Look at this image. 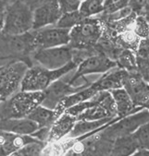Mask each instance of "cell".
I'll use <instances>...</instances> for the list:
<instances>
[{
  "label": "cell",
  "instance_id": "cell-17",
  "mask_svg": "<svg viewBox=\"0 0 149 156\" xmlns=\"http://www.w3.org/2000/svg\"><path fill=\"white\" fill-rule=\"evenodd\" d=\"M109 91L115 102L118 116L123 117L125 115H128L130 114H133L144 108V107L134 105L132 98L129 95V93L126 91V90L123 87L111 90Z\"/></svg>",
  "mask_w": 149,
  "mask_h": 156
},
{
  "label": "cell",
  "instance_id": "cell-29",
  "mask_svg": "<svg viewBox=\"0 0 149 156\" xmlns=\"http://www.w3.org/2000/svg\"><path fill=\"white\" fill-rule=\"evenodd\" d=\"M10 2H9L8 0H0V33L3 29V25H4V20H5V17H6V13H7V9L8 6Z\"/></svg>",
  "mask_w": 149,
  "mask_h": 156
},
{
  "label": "cell",
  "instance_id": "cell-12",
  "mask_svg": "<svg viewBox=\"0 0 149 156\" xmlns=\"http://www.w3.org/2000/svg\"><path fill=\"white\" fill-rule=\"evenodd\" d=\"M62 12L59 8L57 0H49L34 9V24L33 30L55 25Z\"/></svg>",
  "mask_w": 149,
  "mask_h": 156
},
{
  "label": "cell",
  "instance_id": "cell-20",
  "mask_svg": "<svg viewBox=\"0 0 149 156\" xmlns=\"http://www.w3.org/2000/svg\"><path fill=\"white\" fill-rule=\"evenodd\" d=\"M115 62L117 67L122 69L129 73L137 72V66H136V56L133 50L130 49H123L118 54Z\"/></svg>",
  "mask_w": 149,
  "mask_h": 156
},
{
  "label": "cell",
  "instance_id": "cell-19",
  "mask_svg": "<svg viewBox=\"0 0 149 156\" xmlns=\"http://www.w3.org/2000/svg\"><path fill=\"white\" fill-rule=\"evenodd\" d=\"M138 149L132 134L120 136L114 140L111 155H133Z\"/></svg>",
  "mask_w": 149,
  "mask_h": 156
},
{
  "label": "cell",
  "instance_id": "cell-16",
  "mask_svg": "<svg viewBox=\"0 0 149 156\" xmlns=\"http://www.w3.org/2000/svg\"><path fill=\"white\" fill-rule=\"evenodd\" d=\"M128 71L118 68H113L110 70L107 71L103 74V76L96 80V82L92 83L95 88L100 91V90H111L118 88H122L124 80L128 75Z\"/></svg>",
  "mask_w": 149,
  "mask_h": 156
},
{
  "label": "cell",
  "instance_id": "cell-24",
  "mask_svg": "<svg viewBox=\"0 0 149 156\" xmlns=\"http://www.w3.org/2000/svg\"><path fill=\"white\" fill-rule=\"evenodd\" d=\"M82 20H83V18L80 14L79 10L71 11V12H66V13H62L61 17L59 18V20L55 24V26L71 30L75 25H77L79 22H81Z\"/></svg>",
  "mask_w": 149,
  "mask_h": 156
},
{
  "label": "cell",
  "instance_id": "cell-25",
  "mask_svg": "<svg viewBox=\"0 0 149 156\" xmlns=\"http://www.w3.org/2000/svg\"><path fill=\"white\" fill-rule=\"evenodd\" d=\"M46 142L36 140L22 146L20 150L13 153V155H40L42 154Z\"/></svg>",
  "mask_w": 149,
  "mask_h": 156
},
{
  "label": "cell",
  "instance_id": "cell-33",
  "mask_svg": "<svg viewBox=\"0 0 149 156\" xmlns=\"http://www.w3.org/2000/svg\"><path fill=\"white\" fill-rule=\"evenodd\" d=\"M144 108H146V109H148V110H149V103H148V104L146 105V106H145Z\"/></svg>",
  "mask_w": 149,
  "mask_h": 156
},
{
  "label": "cell",
  "instance_id": "cell-26",
  "mask_svg": "<svg viewBox=\"0 0 149 156\" xmlns=\"http://www.w3.org/2000/svg\"><path fill=\"white\" fill-rule=\"evenodd\" d=\"M133 29L140 39H145L149 35V24L143 16H137L135 18Z\"/></svg>",
  "mask_w": 149,
  "mask_h": 156
},
{
  "label": "cell",
  "instance_id": "cell-3",
  "mask_svg": "<svg viewBox=\"0 0 149 156\" xmlns=\"http://www.w3.org/2000/svg\"><path fill=\"white\" fill-rule=\"evenodd\" d=\"M34 10L22 0H14L7 9L1 34L20 35L33 30Z\"/></svg>",
  "mask_w": 149,
  "mask_h": 156
},
{
  "label": "cell",
  "instance_id": "cell-30",
  "mask_svg": "<svg viewBox=\"0 0 149 156\" xmlns=\"http://www.w3.org/2000/svg\"><path fill=\"white\" fill-rule=\"evenodd\" d=\"M147 0H130L129 7L133 9L134 13L140 11L146 4Z\"/></svg>",
  "mask_w": 149,
  "mask_h": 156
},
{
  "label": "cell",
  "instance_id": "cell-27",
  "mask_svg": "<svg viewBox=\"0 0 149 156\" xmlns=\"http://www.w3.org/2000/svg\"><path fill=\"white\" fill-rule=\"evenodd\" d=\"M130 0H105L104 1V12L107 14H112L118 10L122 9L129 6Z\"/></svg>",
  "mask_w": 149,
  "mask_h": 156
},
{
  "label": "cell",
  "instance_id": "cell-18",
  "mask_svg": "<svg viewBox=\"0 0 149 156\" xmlns=\"http://www.w3.org/2000/svg\"><path fill=\"white\" fill-rule=\"evenodd\" d=\"M59 116L56 109L45 107L42 105L36 106L26 117L35 122L39 128L51 127L55 120Z\"/></svg>",
  "mask_w": 149,
  "mask_h": 156
},
{
  "label": "cell",
  "instance_id": "cell-10",
  "mask_svg": "<svg viewBox=\"0 0 149 156\" xmlns=\"http://www.w3.org/2000/svg\"><path fill=\"white\" fill-rule=\"evenodd\" d=\"M70 73L71 72H69L62 78L54 81L47 89L44 90L45 99L43 103L41 104L42 105L51 108V109H55L57 104L63 98L89 85V84H85L80 87H75L74 85H71L69 81L70 77L71 75Z\"/></svg>",
  "mask_w": 149,
  "mask_h": 156
},
{
  "label": "cell",
  "instance_id": "cell-23",
  "mask_svg": "<svg viewBox=\"0 0 149 156\" xmlns=\"http://www.w3.org/2000/svg\"><path fill=\"white\" fill-rule=\"evenodd\" d=\"M132 135L138 149H149V121L141 125Z\"/></svg>",
  "mask_w": 149,
  "mask_h": 156
},
{
  "label": "cell",
  "instance_id": "cell-5",
  "mask_svg": "<svg viewBox=\"0 0 149 156\" xmlns=\"http://www.w3.org/2000/svg\"><path fill=\"white\" fill-rule=\"evenodd\" d=\"M30 66L23 60L16 59L0 67V98L7 100L20 90V85Z\"/></svg>",
  "mask_w": 149,
  "mask_h": 156
},
{
  "label": "cell",
  "instance_id": "cell-35",
  "mask_svg": "<svg viewBox=\"0 0 149 156\" xmlns=\"http://www.w3.org/2000/svg\"><path fill=\"white\" fill-rule=\"evenodd\" d=\"M2 102V100H1V98H0V103H1Z\"/></svg>",
  "mask_w": 149,
  "mask_h": 156
},
{
  "label": "cell",
  "instance_id": "cell-11",
  "mask_svg": "<svg viewBox=\"0 0 149 156\" xmlns=\"http://www.w3.org/2000/svg\"><path fill=\"white\" fill-rule=\"evenodd\" d=\"M123 88L129 93L135 106L145 107L149 103V84L137 72L128 73Z\"/></svg>",
  "mask_w": 149,
  "mask_h": 156
},
{
  "label": "cell",
  "instance_id": "cell-22",
  "mask_svg": "<svg viewBox=\"0 0 149 156\" xmlns=\"http://www.w3.org/2000/svg\"><path fill=\"white\" fill-rule=\"evenodd\" d=\"M104 1L105 0H84L79 8V12L83 19L100 14L104 12Z\"/></svg>",
  "mask_w": 149,
  "mask_h": 156
},
{
  "label": "cell",
  "instance_id": "cell-14",
  "mask_svg": "<svg viewBox=\"0 0 149 156\" xmlns=\"http://www.w3.org/2000/svg\"><path fill=\"white\" fill-rule=\"evenodd\" d=\"M36 140L32 135H18L0 129V155H13L22 146Z\"/></svg>",
  "mask_w": 149,
  "mask_h": 156
},
{
  "label": "cell",
  "instance_id": "cell-4",
  "mask_svg": "<svg viewBox=\"0 0 149 156\" xmlns=\"http://www.w3.org/2000/svg\"><path fill=\"white\" fill-rule=\"evenodd\" d=\"M103 29L98 20L85 18L71 29L68 44L74 50H82L96 44L102 36Z\"/></svg>",
  "mask_w": 149,
  "mask_h": 156
},
{
  "label": "cell",
  "instance_id": "cell-2",
  "mask_svg": "<svg viewBox=\"0 0 149 156\" xmlns=\"http://www.w3.org/2000/svg\"><path fill=\"white\" fill-rule=\"evenodd\" d=\"M45 99L44 91L19 90L0 103V118L26 117Z\"/></svg>",
  "mask_w": 149,
  "mask_h": 156
},
{
  "label": "cell",
  "instance_id": "cell-31",
  "mask_svg": "<svg viewBox=\"0 0 149 156\" xmlns=\"http://www.w3.org/2000/svg\"><path fill=\"white\" fill-rule=\"evenodd\" d=\"M23 1L34 10L37 7L41 6L42 4H44L47 1H49V0H23Z\"/></svg>",
  "mask_w": 149,
  "mask_h": 156
},
{
  "label": "cell",
  "instance_id": "cell-9",
  "mask_svg": "<svg viewBox=\"0 0 149 156\" xmlns=\"http://www.w3.org/2000/svg\"><path fill=\"white\" fill-rule=\"evenodd\" d=\"M34 32L35 49L58 47L70 44V29H63L51 25Z\"/></svg>",
  "mask_w": 149,
  "mask_h": 156
},
{
  "label": "cell",
  "instance_id": "cell-13",
  "mask_svg": "<svg viewBox=\"0 0 149 156\" xmlns=\"http://www.w3.org/2000/svg\"><path fill=\"white\" fill-rule=\"evenodd\" d=\"M38 129V125L28 117L0 118V129L7 132L18 135H32Z\"/></svg>",
  "mask_w": 149,
  "mask_h": 156
},
{
  "label": "cell",
  "instance_id": "cell-1",
  "mask_svg": "<svg viewBox=\"0 0 149 156\" xmlns=\"http://www.w3.org/2000/svg\"><path fill=\"white\" fill-rule=\"evenodd\" d=\"M78 64L77 61L72 60L66 66L57 69H48L40 65L29 67L22 79L20 90L44 91L54 81L75 70Z\"/></svg>",
  "mask_w": 149,
  "mask_h": 156
},
{
  "label": "cell",
  "instance_id": "cell-7",
  "mask_svg": "<svg viewBox=\"0 0 149 156\" xmlns=\"http://www.w3.org/2000/svg\"><path fill=\"white\" fill-rule=\"evenodd\" d=\"M33 58L38 65L45 69H57L73 60V50L69 45L37 48L33 52Z\"/></svg>",
  "mask_w": 149,
  "mask_h": 156
},
{
  "label": "cell",
  "instance_id": "cell-34",
  "mask_svg": "<svg viewBox=\"0 0 149 156\" xmlns=\"http://www.w3.org/2000/svg\"><path fill=\"white\" fill-rule=\"evenodd\" d=\"M8 1H9V2H12V1H13V0H8Z\"/></svg>",
  "mask_w": 149,
  "mask_h": 156
},
{
  "label": "cell",
  "instance_id": "cell-36",
  "mask_svg": "<svg viewBox=\"0 0 149 156\" xmlns=\"http://www.w3.org/2000/svg\"><path fill=\"white\" fill-rule=\"evenodd\" d=\"M13 1H14V0H13ZM22 1H23V0H22Z\"/></svg>",
  "mask_w": 149,
  "mask_h": 156
},
{
  "label": "cell",
  "instance_id": "cell-28",
  "mask_svg": "<svg viewBox=\"0 0 149 156\" xmlns=\"http://www.w3.org/2000/svg\"><path fill=\"white\" fill-rule=\"evenodd\" d=\"M57 2L62 13L79 10L82 4L80 0H57Z\"/></svg>",
  "mask_w": 149,
  "mask_h": 156
},
{
  "label": "cell",
  "instance_id": "cell-6",
  "mask_svg": "<svg viewBox=\"0 0 149 156\" xmlns=\"http://www.w3.org/2000/svg\"><path fill=\"white\" fill-rule=\"evenodd\" d=\"M147 121H149V110L143 108L137 112L121 117L100 131V133L103 137L114 141L116 138L120 136L132 134L141 125Z\"/></svg>",
  "mask_w": 149,
  "mask_h": 156
},
{
  "label": "cell",
  "instance_id": "cell-15",
  "mask_svg": "<svg viewBox=\"0 0 149 156\" xmlns=\"http://www.w3.org/2000/svg\"><path fill=\"white\" fill-rule=\"evenodd\" d=\"M76 121V116L71 115L66 112L62 113L50 127L46 143L56 142L65 138L72 129Z\"/></svg>",
  "mask_w": 149,
  "mask_h": 156
},
{
  "label": "cell",
  "instance_id": "cell-21",
  "mask_svg": "<svg viewBox=\"0 0 149 156\" xmlns=\"http://www.w3.org/2000/svg\"><path fill=\"white\" fill-rule=\"evenodd\" d=\"M101 97H102V90H101ZM105 117H115L102 104L101 99L99 104L91 106L90 108L86 109L80 115L76 116L77 120H97Z\"/></svg>",
  "mask_w": 149,
  "mask_h": 156
},
{
  "label": "cell",
  "instance_id": "cell-8",
  "mask_svg": "<svg viewBox=\"0 0 149 156\" xmlns=\"http://www.w3.org/2000/svg\"><path fill=\"white\" fill-rule=\"evenodd\" d=\"M115 67H117L116 62L102 53L88 55L78 64L75 71L71 75L69 81L71 85H74L75 81L86 75L106 73Z\"/></svg>",
  "mask_w": 149,
  "mask_h": 156
},
{
  "label": "cell",
  "instance_id": "cell-32",
  "mask_svg": "<svg viewBox=\"0 0 149 156\" xmlns=\"http://www.w3.org/2000/svg\"><path fill=\"white\" fill-rule=\"evenodd\" d=\"M133 155H149V149H138Z\"/></svg>",
  "mask_w": 149,
  "mask_h": 156
}]
</instances>
